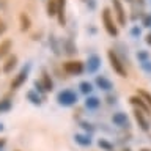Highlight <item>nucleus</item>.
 <instances>
[{"mask_svg": "<svg viewBox=\"0 0 151 151\" xmlns=\"http://www.w3.org/2000/svg\"><path fill=\"white\" fill-rule=\"evenodd\" d=\"M19 21H21V30H22V32H27L28 28L32 27V21H30V17H28L25 13H21Z\"/></svg>", "mask_w": 151, "mask_h": 151, "instance_id": "nucleus-14", "label": "nucleus"}, {"mask_svg": "<svg viewBox=\"0 0 151 151\" xmlns=\"http://www.w3.org/2000/svg\"><path fill=\"white\" fill-rule=\"evenodd\" d=\"M28 99H32V102L33 104H40L41 101H40V96H35V93H28Z\"/></svg>", "mask_w": 151, "mask_h": 151, "instance_id": "nucleus-23", "label": "nucleus"}, {"mask_svg": "<svg viewBox=\"0 0 151 151\" xmlns=\"http://www.w3.org/2000/svg\"><path fill=\"white\" fill-rule=\"evenodd\" d=\"M102 22H104V27H106V30H107V33L110 36H116L118 35V27L115 25V22H113L112 11L109 8L102 9Z\"/></svg>", "mask_w": 151, "mask_h": 151, "instance_id": "nucleus-2", "label": "nucleus"}, {"mask_svg": "<svg viewBox=\"0 0 151 151\" xmlns=\"http://www.w3.org/2000/svg\"><path fill=\"white\" fill-rule=\"evenodd\" d=\"M96 85H98L99 88L106 90V91L112 90V82L107 77H104V76H98V77H96Z\"/></svg>", "mask_w": 151, "mask_h": 151, "instance_id": "nucleus-11", "label": "nucleus"}, {"mask_svg": "<svg viewBox=\"0 0 151 151\" xmlns=\"http://www.w3.org/2000/svg\"><path fill=\"white\" fill-rule=\"evenodd\" d=\"M107 55H109V61H110L112 69L115 71L118 76H121V77H127V71L124 68V63L120 60V57H118L113 50H109Z\"/></svg>", "mask_w": 151, "mask_h": 151, "instance_id": "nucleus-1", "label": "nucleus"}, {"mask_svg": "<svg viewBox=\"0 0 151 151\" xmlns=\"http://www.w3.org/2000/svg\"><path fill=\"white\" fill-rule=\"evenodd\" d=\"M0 145H3V142H2V140H0Z\"/></svg>", "mask_w": 151, "mask_h": 151, "instance_id": "nucleus-31", "label": "nucleus"}, {"mask_svg": "<svg viewBox=\"0 0 151 151\" xmlns=\"http://www.w3.org/2000/svg\"><path fill=\"white\" fill-rule=\"evenodd\" d=\"M137 94H139V96L143 99V101L150 106V109H151V93H148L146 90H137Z\"/></svg>", "mask_w": 151, "mask_h": 151, "instance_id": "nucleus-17", "label": "nucleus"}, {"mask_svg": "<svg viewBox=\"0 0 151 151\" xmlns=\"http://www.w3.org/2000/svg\"><path fill=\"white\" fill-rule=\"evenodd\" d=\"M9 107H11V102H9L8 99L0 101V112H6V110H9Z\"/></svg>", "mask_w": 151, "mask_h": 151, "instance_id": "nucleus-21", "label": "nucleus"}, {"mask_svg": "<svg viewBox=\"0 0 151 151\" xmlns=\"http://www.w3.org/2000/svg\"><path fill=\"white\" fill-rule=\"evenodd\" d=\"M25 80H27V71L24 69V71H21V73H19V74L16 76V77L13 79V82H11V88L16 90V88H19V87H22V83L25 82Z\"/></svg>", "mask_w": 151, "mask_h": 151, "instance_id": "nucleus-9", "label": "nucleus"}, {"mask_svg": "<svg viewBox=\"0 0 151 151\" xmlns=\"http://www.w3.org/2000/svg\"><path fill=\"white\" fill-rule=\"evenodd\" d=\"M140 151H151V150H148V148H143V150H140Z\"/></svg>", "mask_w": 151, "mask_h": 151, "instance_id": "nucleus-30", "label": "nucleus"}, {"mask_svg": "<svg viewBox=\"0 0 151 151\" xmlns=\"http://www.w3.org/2000/svg\"><path fill=\"white\" fill-rule=\"evenodd\" d=\"M76 101H77V94L71 90H65L58 94V102L63 104V106H73Z\"/></svg>", "mask_w": 151, "mask_h": 151, "instance_id": "nucleus-4", "label": "nucleus"}, {"mask_svg": "<svg viewBox=\"0 0 151 151\" xmlns=\"http://www.w3.org/2000/svg\"><path fill=\"white\" fill-rule=\"evenodd\" d=\"M132 33H134V35H140V30H137V28H134V30H132Z\"/></svg>", "mask_w": 151, "mask_h": 151, "instance_id": "nucleus-29", "label": "nucleus"}, {"mask_svg": "<svg viewBox=\"0 0 151 151\" xmlns=\"http://www.w3.org/2000/svg\"><path fill=\"white\" fill-rule=\"evenodd\" d=\"M76 142L77 143H80V145H83V146H87V145H90V140L88 137H85V135H76Z\"/></svg>", "mask_w": 151, "mask_h": 151, "instance_id": "nucleus-20", "label": "nucleus"}, {"mask_svg": "<svg viewBox=\"0 0 151 151\" xmlns=\"http://www.w3.org/2000/svg\"><path fill=\"white\" fill-rule=\"evenodd\" d=\"M112 121H113V124H116V126H120V127H124V126L129 124V123H127L126 113H123V112L115 113V115L112 116Z\"/></svg>", "mask_w": 151, "mask_h": 151, "instance_id": "nucleus-8", "label": "nucleus"}, {"mask_svg": "<svg viewBox=\"0 0 151 151\" xmlns=\"http://www.w3.org/2000/svg\"><path fill=\"white\" fill-rule=\"evenodd\" d=\"M99 106V99L98 98H88L87 99V107L88 109H96Z\"/></svg>", "mask_w": 151, "mask_h": 151, "instance_id": "nucleus-19", "label": "nucleus"}, {"mask_svg": "<svg viewBox=\"0 0 151 151\" xmlns=\"http://www.w3.org/2000/svg\"><path fill=\"white\" fill-rule=\"evenodd\" d=\"M0 8H2V9L6 8V3H5V0H0Z\"/></svg>", "mask_w": 151, "mask_h": 151, "instance_id": "nucleus-27", "label": "nucleus"}, {"mask_svg": "<svg viewBox=\"0 0 151 151\" xmlns=\"http://www.w3.org/2000/svg\"><path fill=\"white\" fill-rule=\"evenodd\" d=\"M146 42H148V44H151V33H150L148 36H146Z\"/></svg>", "mask_w": 151, "mask_h": 151, "instance_id": "nucleus-28", "label": "nucleus"}, {"mask_svg": "<svg viewBox=\"0 0 151 151\" xmlns=\"http://www.w3.org/2000/svg\"><path fill=\"white\" fill-rule=\"evenodd\" d=\"M112 5H113V9H115L118 24H120V25H126V11H124V8H123L121 2L120 0H112Z\"/></svg>", "mask_w": 151, "mask_h": 151, "instance_id": "nucleus-5", "label": "nucleus"}, {"mask_svg": "<svg viewBox=\"0 0 151 151\" xmlns=\"http://www.w3.org/2000/svg\"><path fill=\"white\" fill-rule=\"evenodd\" d=\"M58 3V9H57V16H58L60 25H65L66 19H65V6H66V0H57Z\"/></svg>", "mask_w": 151, "mask_h": 151, "instance_id": "nucleus-10", "label": "nucleus"}, {"mask_svg": "<svg viewBox=\"0 0 151 151\" xmlns=\"http://www.w3.org/2000/svg\"><path fill=\"white\" fill-rule=\"evenodd\" d=\"M11 46H13V41L11 40H5V41L0 42V58H3V57H6L9 54Z\"/></svg>", "mask_w": 151, "mask_h": 151, "instance_id": "nucleus-12", "label": "nucleus"}, {"mask_svg": "<svg viewBox=\"0 0 151 151\" xmlns=\"http://www.w3.org/2000/svg\"><path fill=\"white\" fill-rule=\"evenodd\" d=\"M5 32H6V24H5L2 19H0V35H3Z\"/></svg>", "mask_w": 151, "mask_h": 151, "instance_id": "nucleus-26", "label": "nucleus"}, {"mask_svg": "<svg viewBox=\"0 0 151 151\" xmlns=\"http://www.w3.org/2000/svg\"><path fill=\"white\" fill-rule=\"evenodd\" d=\"M142 68H143L146 73H151V61H142Z\"/></svg>", "mask_w": 151, "mask_h": 151, "instance_id": "nucleus-24", "label": "nucleus"}, {"mask_svg": "<svg viewBox=\"0 0 151 151\" xmlns=\"http://www.w3.org/2000/svg\"><path fill=\"white\" fill-rule=\"evenodd\" d=\"M129 101H131V104H132V106H135L137 109H139V110H142V112H145V113H148V112H151V109H150V106H148V104H146V102L143 101V99H142V98L139 96V94H135V96H132V98L129 99Z\"/></svg>", "mask_w": 151, "mask_h": 151, "instance_id": "nucleus-6", "label": "nucleus"}, {"mask_svg": "<svg viewBox=\"0 0 151 151\" xmlns=\"http://www.w3.org/2000/svg\"><path fill=\"white\" fill-rule=\"evenodd\" d=\"M80 90H82V91L83 93H90V91H91V83H90V82H82V83H80Z\"/></svg>", "mask_w": 151, "mask_h": 151, "instance_id": "nucleus-22", "label": "nucleus"}, {"mask_svg": "<svg viewBox=\"0 0 151 151\" xmlns=\"http://www.w3.org/2000/svg\"><path fill=\"white\" fill-rule=\"evenodd\" d=\"M127 2H132V0H127Z\"/></svg>", "mask_w": 151, "mask_h": 151, "instance_id": "nucleus-32", "label": "nucleus"}, {"mask_svg": "<svg viewBox=\"0 0 151 151\" xmlns=\"http://www.w3.org/2000/svg\"><path fill=\"white\" fill-rule=\"evenodd\" d=\"M47 16H57V9H58V3L57 0H47Z\"/></svg>", "mask_w": 151, "mask_h": 151, "instance_id": "nucleus-15", "label": "nucleus"}, {"mask_svg": "<svg viewBox=\"0 0 151 151\" xmlns=\"http://www.w3.org/2000/svg\"><path fill=\"white\" fill-rule=\"evenodd\" d=\"M63 69H65V73H68V74H80L83 71V63L82 61H79V60H69V61H66V63L63 65Z\"/></svg>", "mask_w": 151, "mask_h": 151, "instance_id": "nucleus-3", "label": "nucleus"}, {"mask_svg": "<svg viewBox=\"0 0 151 151\" xmlns=\"http://www.w3.org/2000/svg\"><path fill=\"white\" fill-rule=\"evenodd\" d=\"M99 65H101V63H99V58L96 55H91L88 58V71H90V73H94V71L99 68Z\"/></svg>", "mask_w": 151, "mask_h": 151, "instance_id": "nucleus-16", "label": "nucleus"}, {"mask_svg": "<svg viewBox=\"0 0 151 151\" xmlns=\"http://www.w3.org/2000/svg\"><path fill=\"white\" fill-rule=\"evenodd\" d=\"M17 63V57L16 55H13V57H9V58L5 61V65H3V73H11V71L14 69V66H16Z\"/></svg>", "mask_w": 151, "mask_h": 151, "instance_id": "nucleus-13", "label": "nucleus"}, {"mask_svg": "<svg viewBox=\"0 0 151 151\" xmlns=\"http://www.w3.org/2000/svg\"><path fill=\"white\" fill-rule=\"evenodd\" d=\"M52 87H54V85H52V80L49 79V76L42 74V88L44 90H52Z\"/></svg>", "mask_w": 151, "mask_h": 151, "instance_id": "nucleus-18", "label": "nucleus"}, {"mask_svg": "<svg viewBox=\"0 0 151 151\" xmlns=\"http://www.w3.org/2000/svg\"><path fill=\"white\" fill-rule=\"evenodd\" d=\"M99 146H102V148H106V150H112V145H109L107 142H104V140H99Z\"/></svg>", "mask_w": 151, "mask_h": 151, "instance_id": "nucleus-25", "label": "nucleus"}, {"mask_svg": "<svg viewBox=\"0 0 151 151\" xmlns=\"http://www.w3.org/2000/svg\"><path fill=\"white\" fill-rule=\"evenodd\" d=\"M134 116H135V121L139 123V126H140L143 131H148V129H150V123H148V120H146V116H145V112H142V110H139V109H135Z\"/></svg>", "mask_w": 151, "mask_h": 151, "instance_id": "nucleus-7", "label": "nucleus"}]
</instances>
